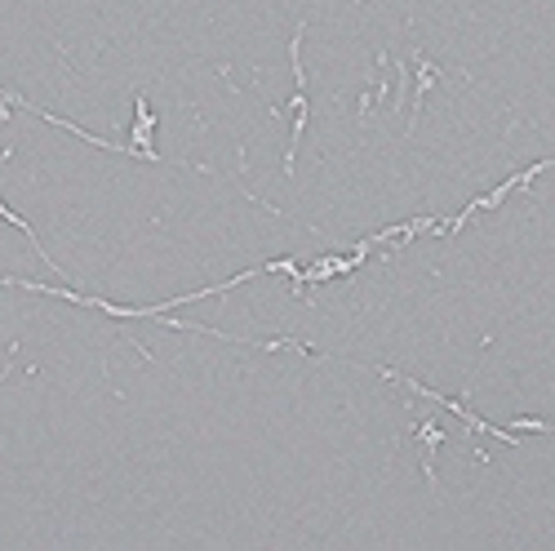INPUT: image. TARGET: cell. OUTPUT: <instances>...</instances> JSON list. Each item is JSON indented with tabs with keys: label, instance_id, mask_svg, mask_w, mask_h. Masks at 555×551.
I'll return each instance as SVG.
<instances>
[{
	"label": "cell",
	"instance_id": "cell-1",
	"mask_svg": "<svg viewBox=\"0 0 555 551\" xmlns=\"http://www.w3.org/2000/svg\"><path fill=\"white\" fill-rule=\"evenodd\" d=\"M302 36H307V23L294 27V40H289V58H294V98H289L285 112L294 116V129H289V152H285V174H294V160H298V143L311 125V94H307V67H302Z\"/></svg>",
	"mask_w": 555,
	"mask_h": 551
},
{
	"label": "cell",
	"instance_id": "cell-2",
	"mask_svg": "<svg viewBox=\"0 0 555 551\" xmlns=\"http://www.w3.org/2000/svg\"><path fill=\"white\" fill-rule=\"evenodd\" d=\"M129 143L147 156V165H165V156L156 152V107L147 94H134V129H129Z\"/></svg>",
	"mask_w": 555,
	"mask_h": 551
},
{
	"label": "cell",
	"instance_id": "cell-3",
	"mask_svg": "<svg viewBox=\"0 0 555 551\" xmlns=\"http://www.w3.org/2000/svg\"><path fill=\"white\" fill-rule=\"evenodd\" d=\"M413 440H418V463H422V476H427L431 489H440V476H436V454L440 445L449 436H444V427L436 418H418V427H413Z\"/></svg>",
	"mask_w": 555,
	"mask_h": 551
},
{
	"label": "cell",
	"instance_id": "cell-4",
	"mask_svg": "<svg viewBox=\"0 0 555 551\" xmlns=\"http://www.w3.org/2000/svg\"><path fill=\"white\" fill-rule=\"evenodd\" d=\"M413 63H418V94H413V116H409V129L418 125V112H422V98H427L431 89H436V80H444V72H440L436 63H431L427 54H422V49H418V54H413Z\"/></svg>",
	"mask_w": 555,
	"mask_h": 551
},
{
	"label": "cell",
	"instance_id": "cell-5",
	"mask_svg": "<svg viewBox=\"0 0 555 551\" xmlns=\"http://www.w3.org/2000/svg\"><path fill=\"white\" fill-rule=\"evenodd\" d=\"M0 218H5V223H9V227H18V232H23L27 240H32V249H36V254H40V258H45V267H49V272H54V276H63V267H58V263H54V258H49V249H45V245H40V236H36V227H32V223H27V218H23V214H14V209H9V205H5V200H0Z\"/></svg>",
	"mask_w": 555,
	"mask_h": 551
}]
</instances>
